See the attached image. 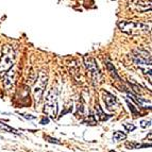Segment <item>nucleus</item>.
I'll return each mask as SVG.
<instances>
[{"label":"nucleus","instance_id":"obj_1","mask_svg":"<svg viewBox=\"0 0 152 152\" xmlns=\"http://www.w3.org/2000/svg\"><path fill=\"white\" fill-rule=\"evenodd\" d=\"M118 28L122 32L132 36L146 33L150 29L147 23H144L142 21H120L118 23Z\"/></svg>","mask_w":152,"mask_h":152},{"label":"nucleus","instance_id":"obj_2","mask_svg":"<svg viewBox=\"0 0 152 152\" xmlns=\"http://www.w3.org/2000/svg\"><path fill=\"white\" fill-rule=\"evenodd\" d=\"M15 63V53L11 46H4L0 58V77H3Z\"/></svg>","mask_w":152,"mask_h":152},{"label":"nucleus","instance_id":"obj_3","mask_svg":"<svg viewBox=\"0 0 152 152\" xmlns=\"http://www.w3.org/2000/svg\"><path fill=\"white\" fill-rule=\"evenodd\" d=\"M56 97L58 94L54 89H51V91L47 95L45 99V107H44V112L48 116L56 118V114H58V102H56Z\"/></svg>","mask_w":152,"mask_h":152},{"label":"nucleus","instance_id":"obj_4","mask_svg":"<svg viewBox=\"0 0 152 152\" xmlns=\"http://www.w3.org/2000/svg\"><path fill=\"white\" fill-rule=\"evenodd\" d=\"M47 82H48V76L45 74L44 71H41L36 79L35 85H34V98H35L36 103H39L42 100V97L44 95V91L47 86Z\"/></svg>","mask_w":152,"mask_h":152},{"label":"nucleus","instance_id":"obj_5","mask_svg":"<svg viewBox=\"0 0 152 152\" xmlns=\"http://www.w3.org/2000/svg\"><path fill=\"white\" fill-rule=\"evenodd\" d=\"M84 63H85V66H86L87 70L91 72V79H93V81L94 83H99V82L101 81V72L99 70V67L97 65L96 61H95V58H88V56H85L84 58Z\"/></svg>","mask_w":152,"mask_h":152},{"label":"nucleus","instance_id":"obj_6","mask_svg":"<svg viewBox=\"0 0 152 152\" xmlns=\"http://www.w3.org/2000/svg\"><path fill=\"white\" fill-rule=\"evenodd\" d=\"M133 58H134V62L136 65H138L140 68H142V66H149L151 64V58H150V54L148 53L147 51L144 50H136L135 51L134 56H133Z\"/></svg>","mask_w":152,"mask_h":152},{"label":"nucleus","instance_id":"obj_7","mask_svg":"<svg viewBox=\"0 0 152 152\" xmlns=\"http://www.w3.org/2000/svg\"><path fill=\"white\" fill-rule=\"evenodd\" d=\"M15 77H16V71L15 68L12 67L10 70L4 75V80H3V83H4V86L7 89H11L15 83Z\"/></svg>","mask_w":152,"mask_h":152},{"label":"nucleus","instance_id":"obj_8","mask_svg":"<svg viewBox=\"0 0 152 152\" xmlns=\"http://www.w3.org/2000/svg\"><path fill=\"white\" fill-rule=\"evenodd\" d=\"M103 100L109 109H112L113 107H116L117 105L116 96H114V95L109 93V91H103Z\"/></svg>","mask_w":152,"mask_h":152},{"label":"nucleus","instance_id":"obj_9","mask_svg":"<svg viewBox=\"0 0 152 152\" xmlns=\"http://www.w3.org/2000/svg\"><path fill=\"white\" fill-rule=\"evenodd\" d=\"M96 120H100V121H105L110 118V116H107V114H104L103 110L101 109L100 104H96V115H94Z\"/></svg>","mask_w":152,"mask_h":152},{"label":"nucleus","instance_id":"obj_10","mask_svg":"<svg viewBox=\"0 0 152 152\" xmlns=\"http://www.w3.org/2000/svg\"><path fill=\"white\" fill-rule=\"evenodd\" d=\"M148 146H151V144H140V142H127L126 144V147L129 148V149H138V148L142 147H148Z\"/></svg>","mask_w":152,"mask_h":152},{"label":"nucleus","instance_id":"obj_11","mask_svg":"<svg viewBox=\"0 0 152 152\" xmlns=\"http://www.w3.org/2000/svg\"><path fill=\"white\" fill-rule=\"evenodd\" d=\"M126 137H127V134L121 131H115L114 134H113V140H114L115 142L124 140H126Z\"/></svg>","mask_w":152,"mask_h":152},{"label":"nucleus","instance_id":"obj_12","mask_svg":"<svg viewBox=\"0 0 152 152\" xmlns=\"http://www.w3.org/2000/svg\"><path fill=\"white\" fill-rule=\"evenodd\" d=\"M0 129H2L3 131H5V132H9V133H14V134H16V135H19V132H18L17 130L13 129V128H11L10 126H8V124H2V122H0Z\"/></svg>","mask_w":152,"mask_h":152},{"label":"nucleus","instance_id":"obj_13","mask_svg":"<svg viewBox=\"0 0 152 152\" xmlns=\"http://www.w3.org/2000/svg\"><path fill=\"white\" fill-rule=\"evenodd\" d=\"M107 69H109V71L111 72V75H112V77L114 79H116V80H118L119 81L120 80V78H119V76L117 75V72H116V69H115V67L113 65H112L110 62H107Z\"/></svg>","mask_w":152,"mask_h":152},{"label":"nucleus","instance_id":"obj_14","mask_svg":"<svg viewBox=\"0 0 152 152\" xmlns=\"http://www.w3.org/2000/svg\"><path fill=\"white\" fill-rule=\"evenodd\" d=\"M84 124H91V126H95V124H97V120L96 118H95L94 115H89L88 117H86L85 119L83 120Z\"/></svg>","mask_w":152,"mask_h":152},{"label":"nucleus","instance_id":"obj_15","mask_svg":"<svg viewBox=\"0 0 152 152\" xmlns=\"http://www.w3.org/2000/svg\"><path fill=\"white\" fill-rule=\"evenodd\" d=\"M122 126H124V128L127 130L128 132L133 131V130H135V128H136L133 124H128V122H124V124H122Z\"/></svg>","mask_w":152,"mask_h":152},{"label":"nucleus","instance_id":"obj_16","mask_svg":"<svg viewBox=\"0 0 152 152\" xmlns=\"http://www.w3.org/2000/svg\"><path fill=\"white\" fill-rule=\"evenodd\" d=\"M127 104H128V107H129L130 111H131L132 113H133V114H134V115H138V111L136 110V107H135L132 103H130V102L128 101V100H127Z\"/></svg>","mask_w":152,"mask_h":152},{"label":"nucleus","instance_id":"obj_17","mask_svg":"<svg viewBox=\"0 0 152 152\" xmlns=\"http://www.w3.org/2000/svg\"><path fill=\"white\" fill-rule=\"evenodd\" d=\"M45 140H48V142H54V144H58V145H61L62 142H58L56 138H53V137H50V136H45Z\"/></svg>","mask_w":152,"mask_h":152},{"label":"nucleus","instance_id":"obj_18","mask_svg":"<svg viewBox=\"0 0 152 152\" xmlns=\"http://www.w3.org/2000/svg\"><path fill=\"white\" fill-rule=\"evenodd\" d=\"M140 126H142V128L149 127V126H150V121H145V120H142V121H140Z\"/></svg>","mask_w":152,"mask_h":152},{"label":"nucleus","instance_id":"obj_19","mask_svg":"<svg viewBox=\"0 0 152 152\" xmlns=\"http://www.w3.org/2000/svg\"><path fill=\"white\" fill-rule=\"evenodd\" d=\"M49 121V120H48V118H44V119L43 120H42V121H41V124H47V122H48Z\"/></svg>","mask_w":152,"mask_h":152},{"label":"nucleus","instance_id":"obj_20","mask_svg":"<svg viewBox=\"0 0 152 152\" xmlns=\"http://www.w3.org/2000/svg\"><path fill=\"white\" fill-rule=\"evenodd\" d=\"M25 117L26 118H28V119H34V118H35L34 116H27V115H25Z\"/></svg>","mask_w":152,"mask_h":152},{"label":"nucleus","instance_id":"obj_21","mask_svg":"<svg viewBox=\"0 0 152 152\" xmlns=\"http://www.w3.org/2000/svg\"><path fill=\"white\" fill-rule=\"evenodd\" d=\"M110 152H116V151H114V150H111V151H110Z\"/></svg>","mask_w":152,"mask_h":152}]
</instances>
